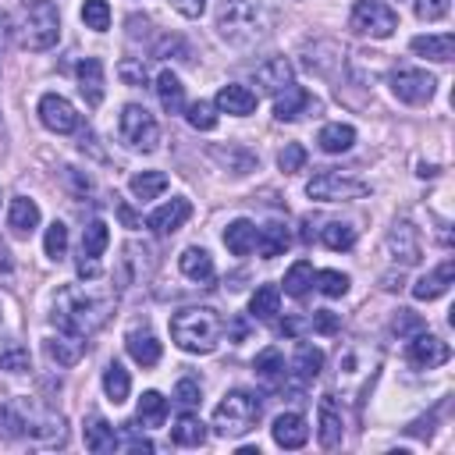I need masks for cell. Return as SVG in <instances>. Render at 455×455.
Returning a JSON list of instances; mask_svg holds the SVG:
<instances>
[{
  "label": "cell",
  "mask_w": 455,
  "mask_h": 455,
  "mask_svg": "<svg viewBox=\"0 0 455 455\" xmlns=\"http://www.w3.org/2000/svg\"><path fill=\"white\" fill-rule=\"evenodd\" d=\"M65 174H68V178H72V181H75V192H79V196H86V192H89V189H93V181H89V178H82V174H79V171H75V167H68V171H65Z\"/></svg>",
  "instance_id": "cell-57"
},
{
  "label": "cell",
  "mask_w": 455,
  "mask_h": 455,
  "mask_svg": "<svg viewBox=\"0 0 455 455\" xmlns=\"http://www.w3.org/2000/svg\"><path fill=\"white\" fill-rule=\"evenodd\" d=\"M253 370H257L264 381H271V384L289 374V370H285V356H281L278 349H264V352L253 359Z\"/></svg>",
  "instance_id": "cell-41"
},
{
  "label": "cell",
  "mask_w": 455,
  "mask_h": 455,
  "mask_svg": "<svg viewBox=\"0 0 455 455\" xmlns=\"http://www.w3.org/2000/svg\"><path fill=\"white\" fill-rule=\"evenodd\" d=\"M434 75L420 72V68H395L391 72V93L402 100V104H427L434 96Z\"/></svg>",
  "instance_id": "cell-10"
},
{
  "label": "cell",
  "mask_w": 455,
  "mask_h": 455,
  "mask_svg": "<svg viewBox=\"0 0 455 455\" xmlns=\"http://www.w3.org/2000/svg\"><path fill=\"white\" fill-rule=\"evenodd\" d=\"M310 289H313V264L310 260H296L289 267V274H285V292L292 299H303Z\"/></svg>",
  "instance_id": "cell-38"
},
{
  "label": "cell",
  "mask_w": 455,
  "mask_h": 455,
  "mask_svg": "<svg viewBox=\"0 0 455 455\" xmlns=\"http://www.w3.org/2000/svg\"><path fill=\"white\" fill-rule=\"evenodd\" d=\"M79 278H89V281H93V278H100V260L82 253V257H79Z\"/></svg>",
  "instance_id": "cell-56"
},
{
  "label": "cell",
  "mask_w": 455,
  "mask_h": 455,
  "mask_svg": "<svg viewBox=\"0 0 455 455\" xmlns=\"http://www.w3.org/2000/svg\"><path fill=\"white\" fill-rule=\"evenodd\" d=\"M413 54L427 58V61H437V65H448L455 58V36L451 33H441V36H416L409 43Z\"/></svg>",
  "instance_id": "cell-24"
},
{
  "label": "cell",
  "mask_w": 455,
  "mask_h": 455,
  "mask_svg": "<svg viewBox=\"0 0 455 455\" xmlns=\"http://www.w3.org/2000/svg\"><path fill=\"white\" fill-rule=\"evenodd\" d=\"M43 250H47V257H50V260H61V257L68 253V228H65L61 220H54V224L47 228V239H43Z\"/></svg>",
  "instance_id": "cell-45"
},
{
  "label": "cell",
  "mask_w": 455,
  "mask_h": 455,
  "mask_svg": "<svg viewBox=\"0 0 455 455\" xmlns=\"http://www.w3.org/2000/svg\"><path fill=\"white\" fill-rule=\"evenodd\" d=\"M111 313H114V299L96 296L89 289H61L54 299V324L79 338L96 335L111 320Z\"/></svg>",
  "instance_id": "cell-2"
},
{
  "label": "cell",
  "mask_w": 455,
  "mask_h": 455,
  "mask_svg": "<svg viewBox=\"0 0 455 455\" xmlns=\"http://www.w3.org/2000/svg\"><path fill=\"white\" fill-rule=\"evenodd\" d=\"M0 420H4V434L12 437H29L33 444H43V448H54V444H65L68 437V427H65V416H58L54 409L33 402V398H15L4 413H0Z\"/></svg>",
  "instance_id": "cell-3"
},
{
  "label": "cell",
  "mask_w": 455,
  "mask_h": 455,
  "mask_svg": "<svg viewBox=\"0 0 455 455\" xmlns=\"http://www.w3.org/2000/svg\"><path fill=\"white\" fill-rule=\"evenodd\" d=\"M278 306H281V289H278V285H260V289L253 292V299H250V313H253L257 320L278 317Z\"/></svg>",
  "instance_id": "cell-34"
},
{
  "label": "cell",
  "mask_w": 455,
  "mask_h": 455,
  "mask_svg": "<svg viewBox=\"0 0 455 455\" xmlns=\"http://www.w3.org/2000/svg\"><path fill=\"white\" fill-rule=\"evenodd\" d=\"M82 22L93 33H107L111 29V8H107V0H86V4H82Z\"/></svg>",
  "instance_id": "cell-43"
},
{
  "label": "cell",
  "mask_w": 455,
  "mask_h": 455,
  "mask_svg": "<svg viewBox=\"0 0 455 455\" xmlns=\"http://www.w3.org/2000/svg\"><path fill=\"white\" fill-rule=\"evenodd\" d=\"M107 246H111V232H107V224H104V220H93V224L86 228V232H82V253L100 260Z\"/></svg>",
  "instance_id": "cell-42"
},
{
  "label": "cell",
  "mask_w": 455,
  "mask_h": 455,
  "mask_svg": "<svg viewBox=\"0 0 455 455\" xmlns=\"http://www.w3.org/2000/svg\"><path fill=\"white\" fill-rule=\"evenodd\" d=\"M75 79H79V93L89 107H100L104 104V65L100 58H82L79 68H75Z\"/></svg>",
  "instance_id": "cell-15"
},
{
  "label": "cell",
  "mask_w": 455,
  "mask_h": 455,
  "mask_svg": "<svg viewBox=\"0 0 455 455\" xmlns=\"http://www.w3.org/2000/svg\"><path fill=\"white\" fill-rule=\"evenodd\" d=\"M224 246H228V253H235V257H250L257 250V224L246 220V217L232 220L224 228Z\"/></svg>",
  "instance_id": "cell-23"
},
{
  "label": "cell",
  "mask_w": 455,
  "mask_h": 455,
  "mask_svg": "<svg viewBox=\"0 0 455 455\" xmlns=\"http://www.w3.org/2000/svg\"><path fill=\"white\" fill-rule=\"evenodd\" d=\"M451 278H455V264L451 260H444L441 267H434L430 274H423L416 285H413V296L420 299V303H430V299H441L448 289H451Z\"/></svg>",
  "instance_id": "cell-19"
},
{
  "label": "cell",
  "mask_w": 455,
  "mask_h": 455,
  "mask_svg": "<svg viewBox=\"0 0 455 455\" xmlns=\"http://www.w3.org/2000/svg\"><path fill=\"white\" fill-rule=\"evenodd\" d=\"M40 121H43L50 132H58V135H68V132H75V128H79V114H75V107H72L61 93H47V96L40 100Z\"/></svg>",
  "instance_id": "cell-13"
},
{
  "label": "cell",
  "mask_w": 455,
  "mask_h": 455,
  "mask_svg": "<svg viewBox=\"0 0 455 455\" xmlns=\"http://www.w3.org/2000/svg\"><path fill=\"white\" fill-rule=\"evenodd\" d=\"M388 253L395 257V264L402 267H416L423 260V246H420V232L409 220H395L388 232Z\"/></svg>",
  "instance_id": "cell-11"
},
{
  "label": "cell",
  "mask_w": 455,
  "mask_h": 455,
  "mask_svg": "<svg viewBox=\"0 0 455 455\" xmlns=\"http://www.w3.org/2000/svg\"><path fill=\"white\" fill-rule=\"evenodd\" d=\"M448 15V0H416V19L420 22H437Z\"/></svg>",
  "instance_id": "cell-52"
},
{
  "label": "cell",
  "mask_w": 455,
  "mask_h": 455,
  "mask_svg": "<svg viewBox=\"0 0 455 455\" xmlns=\"http://www.w3.org/2000/svg\"><path fill=\"white\" fill-rule=\"evenodd\" d=\"M217 107L213 104H206V100H196L192 107H185V118H189V125L192 128H199V132H210L213 125H217V114H213Z\"/></svg>",
  "instance_id": "cell-46"
},
{
  "label": "cell",
  "mask_w": 455,
  "mask_h": 455,
  "mask_svg": "<svg viewBox=\"0 0 455 455\" xmlns=\"http://www.w3.org/2000/svg\"><path fill=\"white\" fill-rule=\"evenodd\" d=\"M199 398H203V388L196 384V381H178V388H174V402L181 405V409H192V405H199Z\"/></svg>",
  "instance_id": "cell-51"
},
{
  "label": "cell",
  "mask_w": 455,
  "mask_h": 455,
  "mask_svg": "<svg viewBox=\"0 0 455 455\" xmlns=\"http://www.w3.org/2000/svg\"><path fill=\"white\" fill-rule=\"evenodd\" d=\"M220 317L210 310V306H189L181 313H174L171 320V338L181 352H192V356H206L217 349L220 342Z\"/></svg>",
  "instance_id": "cell-4"
},
{
  "label": "cell",
  "mask_w": 455,
  "mask_h": 455,
  "mask_svg": "<svg viewBox=\"0 0 455 455\" xmlns=\"http://www.w3.org/2000/svg\"><path fill=\"white\" fill-rule=\"evenodd\" d=\"M210 153H213L220 164L232 160V164H235V167H232L235 174H250V171L257 167V157H253V153H246V150H235V146H232V150H210Z\"/></svg>",
  "instance_id": "cell-47"
},
{
  "label": "cell",
  "mask_w": 455,
  "mask_h": 455,
  "mask_svg": "<svg viewBox=\"0 0 455 455\" xmlns=\"http://www.w3.org/2000/svg\"><path fill=\"white\" fill-rule=\"evenodd\" d=\"M278 167H281L285 174H296V171H303V167H306V150H303L299 143H289V146L278 153Z\"/></svg>",
  "instance_id": "cell-48"
},
{
  "label": "cell",
  "mask_w": 455,
  "mask_h": 455,
  "mask_svg": "<svg viewBox=\"0 0 455 455\" xmlns=\"http://www.w3.org/2000/svg\"><path fill=\"white\" fill-rule=\"evenodd\" d=\"M121 139L132 146V150H143V153H153L160 146V128L153 121V114L139 104H128L121 111Z\"/></svg>",
  "instance_id": "cell-9"
},
{
  "label": "cell",
  "mask_w": 455,
  "mask_h": 455,
  "mask_svg": "<svg viewBox=\"0 0 455 455\" xmlns=\"http://www.w3.org/2000/svg\"><path fill=\"white\" fill-rule=\"evenodd\" d=\"M104 391H107V398H111L114 405H121V402L128 398L132 377H128V370H125L121 363H111V366L104 370Z\"/></svg>",
  "instance_id": "cell-36"
},
{
  "label": "cell",
  "mask_w": 455,
  "mask_h": 455,
  "mask_svg": "<svg viewBox=\"0 0 455 455\" xmlns=\"http://www.w3.org/2000/svg\"><path fill=\"white\" fill-rule=\"evenodd\" d=\"M349 26H352L359 36L388 40V36L398 29V15L384 4V0H356V4H352V19H349Z\"/></svg>",
  "instance_id": "cell-7"
},
{
  "label": "cell",
  "mask_w": 455,
  "mask_h": 455,
  "mask_svg": "<svg viewBox=\"0 0 455 455\" xmlns=\"http://www.w3.org/2000/svg\"><path fill=\"white\" fill-rule=\"evenodd\" d=\"M118 75H121L125 86H146V65H143V58H125L118 65Z\"/></svg>",
  "instance_id": "cell-49"
},
{
  "label": "cell",
  "mask_w": 455,
  "mask_h": 455,
  "mask_svg": "<svg viewBox=\"0 0 455 455\" xmlns=\"http://www.w3.org/2000/svg\"><path fill=\"white\" fill-rule=\"evenodd\" d=\"M135 420H139V427H146V430L164 427V420H167V398H164L160 391H143L139 409H135Z\"/></svg>",
  "instance_id": "cell-30"
},
{
  "label": "cell",
  "mask_w": 455,
  "mask_h": 455,
  "mask_svg": "<svg viewBox=\"0 0 455 455\" xmlns=\"http://www.w3.org/2000/svg\"><path fill=\"white\" fill-rule=\"evenodd\" d=\"M86 448L96 451V455H107V451L118 448V434H114V427H111L104 416H93V420L86 423Z\"/></svg>",
  "instance_id": "cell-32"
},
{
  "label": "cell",
  "mask_w": 455,
  "mask_h": 455,
  "mask_svg": "<svg viewBox=\"0 0 455 455\" xmlns=\"http://www.w3.org/2000/svg\"><path fill=\"white\" fill-rule=\"evenodd\" d=\"M313 278H317V289L328 299H342L349 292V274H342V271H317Z\"/></svg>",
  "instance_id": "cell-44"
},
{
  "label": "cell",
  "mask_w": 455,
  "mask_h": 455,
  "mask_svg": "<svg viewBox=\"0 0 455 455\" xmlns=\"http://www.w3.org/2000/svg\"><path fill=\"white\" fill-rule=\"evenodd\" d=\"M338 328H342L338 313H331V310H320V313H313V331H320V335H335Z\"/></svg>",
  "instance_id": "cell-55"
},
{
  "label": "cell",
  "mask_w": 455,
  "mask_h": 455,
  "mask_svg": "<svg viewBox=\"0 0 455 455\" xmlns=\"http://www.w3.org/2000/svg\"><path fill=\"white\" fill-rule=\"evenodd\" d=\"M121 434H125V448H128V451H153V444L135 430V423H125Z\"/></svg>",
  "instance_id": "cell-53"
},
{
  "label": "cell",
  "mask_w": 455,
  "mask_h": 455,
  "mask_svg": "<svg viewBox=\"0 0 455 455\" xmlns=\"http://www.w3.org/2000/svg\"><path fill=\"white\" fill-rule=\"evenodd\" d=\"M317 143H320L324 153H345V150H352V143H356V128H352V125H342V121L324 125L320 135H317Z\"/></svg>",
  "instance_id": "cell-33"
},
{
  "label": "cell",
  "mask_w": 455,
  "mask_h": 455,
  "mask_svg": "<svg viewBox=\"0 0 455 455\" xmlns=\"http://www.w3.org/2000/svg\"><path fill=\"white\" fill-rule=\"evenodd\" d=\"M405 359H409L416 370H434V366H441V363L451 359V349H448L441 338L420 331V335H413V342H409V349H405Z\"/></svg>",
  "instance_id": "cell-12"
},
{
  "label": "cell",
  "mask_w": 455,
  "mask_h": 455,
  "mask_svg": "<svg viewBox=\"0 0 455 455\" xmlns=\"http://www.w3.org/2000/svg\"><path fill=\"white\" fill-rule=\"evenodd\" d=\"M213 107H217V111H224V114L246 118V114H253V111H257V93H253V89H246V86H220V93H217Z\"/></svg>",
  "instance_id": "cell-20"
},
{
  "label": "cell",
  "mask_w": 455,
  "mask_h": 455,
  "mask_svg": "<svg viewBox=\"0 0 455 455\" xmlns=\"http://www.w3.org/2000/svg\"><path fill=\"white\" fill-rule=\"evenodd\" d=\"M289 246H292V232H289V224H281V220H271L257 232V250H260L264 260L281 257Z\"/></svg>",
  "instance_id": "cell-22"
},
{
  "label": "cell",
  "mask_w": 455,
  "mask_h": 455,
  "mask_svg": "<svg viewBox=\"0 0 455 455\" xmlns=\"http://www.w3.org/2000/svg\"><path fill=\"white\" fill-rule=\"evenodd\" d=\"M271 434H274V441H278L281 448H303V444L310 441V427H306V420H303L299 413H281V416L274 420Z\"/></svg>",
  "instance_id": "cell-21"
},
{
  "label": "cell",
  "mask_w": 455,
  "mask_h": 455,
  "mask_svg": "<svg viewBox=\"0 0 455 455\" xmlns=\"http://www.w3.org/2000/svg\"><path fill=\"white\" fill-rule=\"evenodd\" d=\"M8 228L15 235H33L36 228H40V206L33 203V199H26V196H19V199H12V213H8Z\"/></svg>",
  "instance_id": "cell-27"
},
{
  "label": "cell",
  "mask_w": 455,
  "mask_h": 455,
  "mask_svg": "<svg viewBox=\"0 0 455 455\" xmlns=\"http://www.w3.org/2000/svg\"><path fill=\"white\" fill-rule=\"evenodd\" d=\"M171 441L181 444V448H199V444L206 441V423H203L199 416L185 413V416H178V423L171 427Z\"/></svg>",
  "instance_id": "cell-31"
},
{
  "label": "cell",
  "mask_w": 455,
  "mask_h": 455,
  "mask_svg": "<svg viewBox=\"0 0 455 455\" xmlns=\"http://www.w3.org/2000/svg\"><path fill=\"white\" fill-rule=\"evenodd\" d=\"M292 370H296L299 381L320 377V370H324V352L313 349V345H299V352H296V359H292Z\"/></svg>",
  "instance_id": "cell-39"
},
{
  "label": "cell",
  "mask_w": 455,
  "mask_h": 455,
  "mask_svg": "<svg viewBox=\"0 0 455 455\" xmlns=\"http://www.w3.org/2000/svg\"><path fill=\"white\" fill-rule=\"evenodd\" d=\"M317 437H320V448H338L342 437H345V420H342V409H338V402L331 395L320 398V430H317Z\"/></svg>",
  "instance_id": "cell-17"
},
{
  "label": "cell",
  "mask_w": 455,
  "mask_h": 455,
  "mask_svg": "<svg viewBox=\"0 0 455 455\" xmlns=\"http://www.w3.org/2000/svg\"><path fill=\"white\" fill-rule=\"evenodd\" d=\"M171 8H174L181 19H203L206 0H171Z\"/></svg>",
  "instance_id": "cell-54"
},
{
  "label": "cell",
  "mask_w": 455,
  "mask_h": 455,
  "mask_svg": "<svg viewBox=\"0 0 455 455\" xmlns=\"http://www.w3.org/2000/svg\"><path fill=\"white\" fill-rule=\"evenodd\" d=\"M320 243L328 250H335V253H345V250L356 246V228L352 224H342V220H331V224L320 228Z\"/></svg>",
  "instance_id": "cell-35"
},
{
  "label": "cell",
  "mask_w": 455,
  "mask_h": 455,
  "mask_svg": "<svg viewBox=\"0 0 455 455\" xmlns=\"http://www.w3.org/2000/svg\"><path fill=\"white\" fill-rule=\"evenodd\" d=\"M292 79H296V72H292V61H285V58H271L267 65L257 68V86L271 96L285 93L292 86Z\"/></svg>",
  "instance_id": "cell-16"
},
{
  "label": "cell",
  "mask_w": 455,
  "mask_h": 455,
  "mask_svg": "<svg viewBox=\"0 0 455 455\" xmlns=\"http://www.w3.org/2000/svg\"><path fill=\"white\" fill-rule=\"evenodd\" d=\"M310 107H317L313 96H310L303 86H296V82H292L285 93L274 96V118H278V121H299Z\"/></svg>",
  "instance_id": "cell-18"
},
{
  "label": "cell",
  "mask_w": 455,
  "mask_h": 455,
  "mask_svg": "<svg viewBox=\"0 0 455 455\" xmlns=\"http://www.w3.org/2000/svg\"><path fill=\"white\" fill-rule=\"evenodd\" d=\"M47 356L58 363V366H75L79 359H82V352H86V338H79V335H54V338H47Z\"/></svg>",
  "instance_id": "cell-25"
},
{
  "label": "cell",
  "mask_w": 455,
  "mask_h": 455,
  "mask_svg": "<svg viewBox=\"0 0 455 455\" xmlns=\"http://www.w3.org/2000/svg\"><path fill=\"white\" fill-rule=\"evenodd\" d=\"M178 267L189 281H199V285H210L213 281V257L199 246H189L181 257H178Z\"/></svg>",
  "instance_id": "cell-26"
},
{
  "label": "cell",
  "mask_w": 455,
  "mask_h": 455,
  "mask_svg": "<svg viewBox=\"0 0 455 455\" xmlns=\"http://www.w3.org/2000/svg\"><path fill=\"white\" fill-rule=\"evenodd\" d=\"M125 345H128V356L139 363V366H153V363H160V342L153 338V331H128V338H125Z\"/></svg>",
  "instance_id": "cell-28"
},
{
  "label": "cell",
  "mask_w": 455,
  "mask_h": 455,
  "mask_svg": "<svg viewBox=\"0 0 455 455\" xmlns=\"http://www.w3.org/2000/svg\"><path fill=\"white\" fill-rule=\"evenodd\" d=\"M157 100L167 114H181L185 111V86L178 82L174 72H160L157 75Z\"/></svg>",
  "instance_id": "cell-29"
},
{
  "label": "cell",
  "mask_w": 455,
  "mask_h": 455,
  "mask_svg": "<svg viewBox=\"0 0 455 455\" xmlns=\"http://www.w3.org/2000/svg\"><path fill=\"white\" fill-rule=\"evenodd\" d=\"M260 398L250 391H228L213 409V434L217 437H243L260 423Z\"/></svg>",
  "instance_id": "cell-5"
},
{
  "label": "cell",
  "mask_w": 455,
  "mask_h": 455,
  "mask_svg": "<svg viewBox=\"0 0 455 455\" xmlns=\"http://www.w3.org/2000/svg\"><path fill=\"white\" fill-rule=\"evenodd\" d=\"M121 220H125L128 228H139V220H135V213H132L128 206H121Z\"/></svg>",
  "instance_id": "cell-58"
},
{
  "label": "cell",
  "mask_w": 455,
  "mask_h": 455,
  "mask_svg": "<svg viewBox=\"0 0 455 455\" xmlns=\"http://www.w3.org/2000/svg\"><path fill=\"white\" fill-rule=\"evenodd\" d=\"M189 217H192V203L185 196H174L171 203H164V206H157L150 213V228H153L157 235H174Z\"/></svg>",
  "instance_id": "cell-14"
},
{
  "label": "cell",
  "mask_w": 455,
  "mask_h": 455,
  "mask_svg": "<svg viewBox=\"0 0 455 455\" xmlns=\"http://www.w3.org/2000/svg\"><path fill=\"white\" fill-rule=\"evenodd\" d=\"M0 370H8V374H29L33 370L29 349L19 345V342H8L4 349H0Z\"/></svg>",
  "instance_id": "cell-40"
},
{
  "label": "cell",
  "mask_w": 455,
  "mask_h": 455,
  "mask_svg": "<svg viewBox=\"0 0 455 455\" xmlns=\"http://www.w3.org/2000/svg\"><path fill=\"white\" fill-rule=\"evenodd\" d=\"M61 36V15L54 0H29L22 15V47L29 50H50Z\"/></svg>",
  "instance_id": "cell-6"
},
{
  "label": "cell",
  "mask_w": 455,
  "mask_h": 455,
  "mask_svg": "<svg viewBox=\"0 0 455 455\" xmlns=\"http://www.w3.org/2000/svg\"><path fill=\"white\" fill-rule=\"evenodd\" d=\"M128 189H132V196L135 199H157L164 189H167V174L164 171H143V174H135L132 181H128Z\"/></svg>",
  "instance_id": "cell-37"
},
{
  "label": "cell",
  "mask_w": 455,
  "mask_h": 455,
  "mask_svg": "<svg viewBox=\"0 0 455 455\" xmlns=\"http://www.w3.org/2000/svg\"><path fill=\"white\" fill-rule=\"evenodd\" d=\"M370 192L366 181L352 178V174H342V171H320L310 178L306 185V196L310 199H320V203H345V199H363Z\"/></svg>",
  "instance_id": "cell-8"
},
{
  "label": "cell",
  "mask_w": 455,
  "mask_h": 455,
  "mask_svg": "<svg viewBox=\"0 0 455 455\" xmlns=\"http://www.w3.org/2000/svg\"><path fill=\"white\" fill-rule=\"evenodd\" d=\"M274 0H220L217 8V36L232 47H253L274 29Z\"/></svg>",
  "instance_id": "cell-1"
},
{
  "label": "cell",
  "mask_w": 455,
  "mask_h": 455,
  "mask_svg": "<svg viewBox=\"0 0 455 455\" xmlns=\"http://www.w3.org/2000/svg\"><path fill=\"white\" fill-rule=\"evenodd\" d=\"M391 331H395L398 338H413V335L423 331V317H416L413 310H398V317L391 320Z\"/></svg>",
  "instance_id": "cell-50"
}]
</instances>
